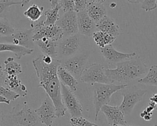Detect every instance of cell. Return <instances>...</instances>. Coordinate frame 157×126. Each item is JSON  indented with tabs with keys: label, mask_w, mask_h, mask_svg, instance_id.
<instances>
[{
	"label": "cell",
	"mask_w": 157,
	"mask_h": 126,
	"mask_svg": "<svg viewBox=\"0 0 157 126\" xmlns=\"http://www.w3.org/2000/svg\"><path fill=\"white\" fill-rule=\"evenodd\" d=\"M33 65L39 80V86L42 87L47 95L53 101L55 108L56 117L65 115L66 108L62 102L61 93V82L57 75V68L60 65V60L54 58L50 64L45 63L40 55L33 60Z\"/></svg>",
	"instance_id": "cell-1"
},
{
	"label": "cell",
	"mask_w": 157,
	"mask_h": 126,
	"mask_svg": "<svg viewBox=\"0 0 157 126\" xmlns=\"http://www.w3.org/2000/svg\"><path fill=\"white\" fill-rule=\"evenodd\" d=\"M147 70V65L137 55L116 64L114 69H106L105 73L111 84L117 82L120 84H128L144 74Z\"/></svg>",
	"instance_id": "cell-2"
},
{
	"label": "cell",
	"mask_w": 157,
	"mask_h": 126,
	"mask_svg": "<svg viewBox=\"0 0 157 126\" xmlns=\"http://www.w3.org/2000/svg\"><path fill=\"white\" fill-rule=\"evenodd\" d=\"M128 86V84L115 85L113 84H94L93 85V102L95 108V120H97L101 108L108 104L112 95Z\"/></svg>",
	"instance_id": "cell-3"
},
{
	"label": "cell",
	"mask_w": 157,
	"mask_h": 126,
	"mask_svg": "<svg viewBox=\"0 0 157 126\" xmlns=\"http://www.w3.org/2000/svg\"><path fill=\"white\" fill-rule=\"evenodd\" d=\"M123 90V100L119 108L125 116L131 114L134 107L142 100V97L147 93V90L137 86L132 87L129 89H124Z\"/></svg>",
	"instance_id": "cell-4"
},
{
	"label": "cell",
	"mask_w": 157,
	"mask_h": 126,
	"mask_svg": "<svg viewBox=\"0 0 157 126\" xmlns=\"http://www.w3.org/2000/svg\"><path fill=\"white\" fill-rule=\"evenodd\" d=\"M31 25L33 30V42L43 37H46L53 41L58 42L64 36L63 31L56 25L47 26L44 24V20H41L36 25L31 23Z\"/></svg>",
	"instance_id": "cell-5"
},
{
	"label": "cell",
	"mask_w": 157,
	"mask_h": 126,
	"mask_svg": "<svg viewBox=\"0 0 157 126\" xmlns=\"http://www.w3.org/2000/svg\"><path fill=\"white\" fill-rule=\"evenodd\" d=\"M79 80L91 85L94 84H111L106 75L105 69L102 65L98 63H93L85 69Z\"/></svg>",
	"instance_id": "cell-6"
},
{
	"label": "cell",
	"mask_w": 157,
	"mask_h": 126,
	"mask_svg": "<svg viewBox=\"0 0 157 126\" xmlns=\"http://www.w3.org/2000/svg\"><path fill=\"white\" fill-rule=\"evenodd\" d=\"M10 114L20 126H42L35 110L29 107L26 102H24V106L20 110L15 111L13 109Z\"/></svg>",
	"instance_id": "cell-7"
},
{
	"label": "cell",
	"mask_w": 157,
	"mask_h": 126,
	"mask_svg": "<svg viewBox=\"0 0 157 126\" xmlns=\"http://www.w3.org/2000/svg\"><path fill=\"white\" fill-rule=\"evenodd\" d=\"M62 102L71 117L82 116V106L73 92L61 83Z\"/></svg>",
	"instance_id": "cell-8"
},
{
	"label": "cell",
	"mask_w": 157,
	"mask_h": 126,
	"mask_svg": "<svg viewBox=\"0 0 157 126\" xmlns=\"http://www.w3.org/2000/svg\"><path fill=\"white\" fill-rule=\"evenodd\" d=\"M89 53L84 52L64 61L60 60V65L78 80L85 69Z\"/></svg>",
	"instance_id": "cell-9"
},
{
	"label": "cell",
	"mask_w": 157,
	"mask_h": 126,
	"mask_svg": "<svg viewBox=\"0 0 157 126\" xmlns=\"http://www.w3.org/2000/svg\"><path fill=\"white\" fill-rule=\"evenodd\" d=\"M33 29L15 31L12 34L0 37V41L3 43L10 44L15 45L22 46L27 49H32L34 45L33 41Z\"/></svg>",
	"instance_id": "cell-10"
},
{
	"label": "cell",
	"mask_w": 157,
	"mask_h": 126,
	"mask_svg": "<svg viewBox=\"0 0 157 126\" xmlns=\"http://www.w3.org/2000/svg\"><path fill=\"white\" fill-rule=\"evenodd\" d=\"M81 39L78 34L66 36L57 42V57L64 58L74 55L79 49Z\"/></svg>",
	"instance_id": "cell-11"
},
{
	"label": "cell",
	"mask_w": 157,
	"mask_h": 126,
	"mask_svg": "<svg viewBox=\"0 0 157 126\" xmlns=\"http://www.w3.org/2000/svg\"><path fill=\"white\" fill-rule=\"evenodd\" d=\"M35 112L41 123L46 126H52L53 121L57 117L55 106L48 95L40 106L35 109Z\"/></svg>",
	"instance_id": "cell-12"
},
{
	"label": "cell",
	"mask_w": 157,
	"mask_h": 126,
	"mask_svg": "<svg viewBox=\"0 0 157 126\" xmlns=\"http://www.w3.org/2000/svg\"><path fill=\"white\" fill-rule=\"evenodd\" d=\"M63 31L64 36H69L78 33L77 16L75 11L64 12L63 16L56 23Z\"/></svg>",
	"instance_id": "cell-13"
},
{
	"label": "cell",
	"mask_w": 157,
	"mask_h": 126,
	"mask_svg": "<svg viewBox=\"0 0 157 126\" xmlns=\"http://www.w3.org/2000/svg\"><path fill=\"white\" fill-rule=\"evenodd\" d=\"M101 52L107 63L109 65H116L120 62L132 58L137 55L136 52L123 53L117 50L112 44L99 48Z\"/></svg>",
	"instance_id": "cell-14"
},
{
	"label": "cell",
	"mask_w": 157,
	"mask_h": 126,
	"mask_svg": "<svg viewBox=\"0 0 157 126\" xmlns=\"http://www.w3.org/2000/svg\"><path fill=\"white\" fill-rule=\"evenodd\" d=\"M107 119L109 125H126L124 115L118 106L105 104L101 108Z\"/></svg>",
	"instance_id": "cell-15"
},
{
	"label": "cell",
	"mask_w": 157,
	"mask_h": 126,
	"mask_svg": "<svg viewBox=\"0 0 157 126\" xmlns=\"http://www.w3.org/2000/svg\"><path fill=\"white\" fill-rule=\"evenodd\" d=\"M77 16L78 33L88 37L92 36L96 31V23L88 16L85 9L77 12Z\"/></svg>",
	"instance_id": "cell-16"
},
{
	"label": "cell",
	"mask_w": 157,
	"mask_h": 126,
	"mask_svg": "<svg viewBox=\"0 0 157 126\" xmlns=\"http://www.w3.org/2000/svg\"><path fill=\"white\" fill-rule=\"evenodd\" d=\"M85 10L88 16L96 23L107 15V9L103 4L96 2H87Z\"/></svg>",
	"instance_id": "cell-17"
},
{
	"label": "cell",
	"mask_w": 157,
	"mask_h": 126,
	"mask_svg": "<svg viewBox=\"0 0 157 126\" xmlns=\"http://www.w3.org/2000/svg\"><path fill=\"white\" fill-rule=\"evenodd\" d=\"M96 27L98 31H101L115 37L119 34V26L114 20L106 15L96 23Z\"/></svg>",
	"instance_id": "cell-18"
},
{
	"label": "cell",
	"mask_w": 157,
	"mask_h": 126,
	"mask_svg": "<svg viewBox=\"0 0 157 126\" xmlns=\"http://www.w3.org/2000/svg\"><path fill=\"white\" fill-rule=\"evenodd\" d=\"M4 83L7 88L15 92L20 96L27 95V89L25 85L21 84V80L17 75H6Z\"/></svg>",
	"instance_id": "cell-19"
},
{
	"label": "cell",
	"mask_w": 157,
	"mask_h": 126,
	"mask_svg": "<svg viewBox=\"0 0 157 126\" xmlns=\"http://www.w3.org/2000/svg\"><path fill=\"white\" fill-rule=\"evenodd\" d=\"M57 75L60 82L74 92L77 90V80L61 65L58 66Z\"/></svg>",
	"instance_id": "cell-20"
},
{
	"label": "cell",
	"mask_w": 157,
	"mask_h": 126,
	"mask_svg": "<svg viewBox=\"0 0 157 126\" xmlns=\"http://www.w3.org/2000/svg\"><path fill=\"white\" fill-rule=\"evenodd\" d=\"M57 42L46 37H43L34 42L44 55H48L53 58L57 57Z\"/></svg>",
	"instance_id": "cell-21"
},
{
	"label": "cell",
	"mask_w": 157,
	"mask_h": 126,
	"mask_svg": "<svg viewBox=\"0 0 157 126\" xmlns=\"http://www.w3.org/2000/svg\"><path fill=\"white\" fill-rule=\"evenodd\" d=\"M33 50V49H27L22 46L3 42L0 43V52H12L15 54L17 59H21L23 57L32 53Z\"/></svg>",
	"instance_id": "cell-22"
},
{
	"label": "cell",
	"mask_w": 157,
	"mask_h": 126,
	"mask_svg": "<svg viewBox=\"0 0 157 126\" xmlns=\"http://www.w3.org/2000/svg\"><path fill=\"white\" fill-rule=\"evenodd\" d=\"M92 37L94 42L99 48L112 44L116 39V37L101 31H94L92 34Z\"/></svg>",
	"instance_id": "cell-23"
},
{
	"label": "cell",
	"mask_w": 157,
	"mask_h": 126,
	"mask_svg": "<svg viewBox=\"0 0 157 126\" xmlns=\"http://www.w3.org/2000/svg\"><path fill=\"white\" fill-rule=\"evenodd\" d=\"M5 68L3 69L6 75H17L22 73V67L20 64L14 61L13 57H8L4 62Z\"/></svg>",
	"instance_id": "cell-24"
},
{
	"label": "cell",
	"mask_w": 157,
	"mask_h": 126,
	"mask_svg": "<svg viewBox=\"0 0 157 126\" xmlns=\"http://www.w3.org/2000/svg\"><path fill=\"white\" fill-rule=\"evenodd\" d=\"M61 9L59 4L55 7L47 9L44 12V15L46 17L44 23L47 26H53L56 25V23L59 20V10Z\"/></svg>",
	"instance_id": "cell-25"
},
{
	"label": "cell",
	"mask_w": 157,
	"mask_h": 126,
	"mask_svg": "<svg viewBox=\"0 0 157 126\" xmlns=\"http://www.w3.org/2000/svg\"><path fill=\"white\" fill-rule=\"evenodd\" d=\"M138 82L141 84L157 87V65L151 66L146 76L138 80Z\"/></svg>",
	"instance_id": "cell-26"
},
{
	"label": "cell",
	"mask_w": 157,
	"mask_h": 126,
	"mask_svg": "<svg viewBox=\"0 0 157 126\" xmlns=\"http://www.w3.org/2000/svg\"><path fill=\"white\" fill-rule=\"evenodd\" d=\"M43 11V7H40L36 4H33L23 12V14L31 21L36 22L42 15Z\"/></svg>",
	"instance_id": "cell-27"
},
{
	"label": "cell",
	"mask_w": 157,
	"mask_h": 126,
	"mask_svg": "<svg viewBox=\"0 0 157 126\" xmlns=\"http://www.w3.org/2000/svg\"><path fill=\"white\" fill-rule=\"evenodd\" d=\"M15 31L10 22L6 18H0V37L7 36Z\"/></svg>",
	"instance_id": "cell-28"
},
{
	"label": "cell",
	"mask_w": 157,
	"mask_h": 126,
	"mask_svg": "<svg viewBox=\"0 0 157 126\" xmlns=\"http://www.w3.org/2000/svg\"><path fill=\"white\" fill-rule=\"evenodd\" d=\"M17 4H21V1L0 0V18H5L4 16L8 12L9 7L13 5Z\"/></svg>",
	"instance_id": "cell-29"
},
{
	"label": "cell",
	"mask_w": 157,
	"mask_h": 126,
	"mask_svg": "<svg viewBox=\"0 0 157 126\" xmlns=\"http://www.w3.org/2000/svg\"><path fill=\"white\" fill-rule=\"evenodd\" d=\"M70 124L72 126H98L96 124L90 122L86 119L82 117H71Z\"/></svg>",
	"instance_id": "cell-30"
},
{
	"label": "cell",
	"mask_w": 157,
	"mask_h": 126,
	"mask_svg": "<svg viewBox=\"0 0 157 126\" xmlns=\"http://www.w3.org/2000/svg\"><path fill=\"white\" fill-rule=\"evenodd\" d=\"M0 96H4L9 101H14L18 98L20 96L15 92L10 90L8 88H6L0 85Z\"/></svg>",
	"instance_id": "cell-31"
},
{
	"label": "cell",
	"mask_w": 157,
	"mask_h": 126,
	"mask_svg": "<svg viewBox=\"0 0 157 126\" xmlns=\"http://www.w3.org/2000/svg\"><path fill=\"white\" fill-rule=\"evenodd\" d=\"M59 4L64 12L75 11V0H60Z\"/></svg>",
	"instance_id": "cell-32"
},
{
	"label": "cell",
	"mask_w": 157,
	"mask_h": 126,
	"mask_svg": "<svg viewBox=\"0 0 157 126\" xmlns=\"http://www.w3.org/2000/svg\"><path fill=\"white\" fill-rule=\"evenodd\" d=\"M157 0H144L141 3V8L146 11L153 10L157 7Z\"/></svg>",
	"instance_id": "cell-33"
},
{
	"label": "cell",
	"mask_w": 157,
	"mask_h": 126,
	"mask_svg": "<svg viewBox=\"0 0 157 126\" xmlns=\"http://www.w3.org/2000/svg\"><path fill=\"white\" fill-rule=\"evenodd\" d=\"M0 126H20L13 119L10 113L3 115Z\"/></svg>",
	"instance_id": "cell-34"
},
{
	"label": "cell",
	"mask_w": 157,
	"mask_h": 126,
	"mask_svg": "<svg viewBox=\"0 0 157 126\" xmlns=\"http://www.w3.org/2000/svg\"><path fill=\"white\" fill-rule=\"evenodd\" d=\"M86 0H75V11L78 12L85 9Z\"/></svg>",
	"instance_id": "cell-35"
},
{
	"label": "cell",
	"mask_w": 157,
	"mask_h": 126,
	"mask_svg": "<svg viewBox=\"0 0 157 126\" xmlns=\"http://www.w3.org/2000/svg\"><path fill=\"white\" fill-rule=\"evenodd\" d=\"M152 114L153 113H149L148 112H147L145 110H144L140 114V117H142V119H144L146 121H149L152 118Z\"/></svg>",
	"instance_id": "cell-36"
},
{
	"label": "cell",
	"mask_w": 157,
	"mask_h": 126,
	"mask_svg": "<svg viewBox=\"0 0 157 126\" xmlns=\"http://www.w3.org/2000/svg\"><path fill=\"white\" fill-rule=\"evenodd\" d=\"M149 105L151 106L155 109H157V93L154 94L151 97H150Z\"/></svg>",
	"instance_id": "cell-37"
},
{
	"label": "cell",
	"mask_w": 157,
	"mask_h": 126,
	"mask_svg": "<svg viewBox=\"0 0 157 126\" xmlns=\"http://www.w3.org/2000/svg\"><path fill=\"white\" fill-rule=\"evenodd\" d=\"M49 1L50 2L52 8H53V7H55V6H56L57 5L59 4L60 0H49Z\"/></svg>",
	"instance_id": "cell-38"
},
{
	"label": "cell",
	"mask_w": 157,
	"mask_h": 126,
	"mask_svg": "<svg viewBox=\"0 0 157 126\" xmlns=\"http://www.w3.org/2000/svg\"><path fill=\"white\" fill-rule=\"evenodd\" d=\"M0 103H6L7 104H10V101H9L5 97L0 96Z\"/></svg>",
	"instance_id": "cell-39"
},
{
	"label": "cell",
	"mask_w": 157,
	"mask_h": 126,
	"mask_svg": "<svg viewBox=\"0 0 157 126\" xmlns=\"http://www.w3.org/2000/svg\"><path fill=\"white\" fill-rule=\"evenodd\" d=\"M128 2L131 4H139L142 3L144 0H126Z\"/></svg>",
	"instance_id": "cell-40"
},
{
	"label": "cell",
	"mask_w": 157,
	"mask_h": 126,
	"mask_svg": "<svg viewBox=\"0 0 157 126\" xmlns=\"http://www.w3.org/2000/svg\"><path fill=\"white\" fill-rule=\"evenodd\" d=\"M31 0H21V6L23 7L26 5H27Z\"/></svg>",
	"instance_id": "cell-41"
},
{
	"label": "cell",
	"mask_w": 157,
	"mask_h": 126,
	"mask_svg": "<svg viewBox=\"0 0 157 126\" xmlns=\"http://www.w3.org/2000/svg\"><path fill=\"white\" fill-rule=\"evenodd\" d=\"M106 0H86L87 2H99V3H104Z\"/></svg>",
	"instance_id": "cell-42"
},
{
	"label": "cell",
	"mask_w": 157,
	"mask_h": 126,
	"mask_svg": "<svg viewBox=\"0 0 157 126\" xmlns=\"http://www.w3.org/2000/svg\"><path fill=\"white\" fill-rule=\"evenodd\" d=\"M4 74V72H3V69H2V65L0 63V78H1L2 77Z\"/></svg>",
	"instance_id": "cell-43"
},
{
	"label": "cell",
	"mask_w": 157,
	"mask_h": 126,
	"mask_svg": "<svg viewBox=\"0 0 157 126\" xmlns=\"http://www.w3.org/2000/svg\"><path fill=\"white\" fill-rule=\"evenodd\" d=\"M3 114L2 112H1V111L0 110V125L1 124V122H2V117H3Z\"/></svg>",
	"instance_id": "cell-44"
},
{
	"label": "cell",
	"mask_w": 157,
	"mask_h": 126,
	"mask_svg": "<svg viewBox=\"0 0 157 126\" xmlns=\"http://www.w3.org/2000/svg\"><path fill=\"white\" fill-rule=\"evenodd\" d=\"M116 3H115V2H112L110 4V7H112V8H114L115 6H116Z\"/></svg>",
	"instance_id": "cell-45"
},
{
	"label": "cell",
	"mask_w": 157,
	"mask_h": 126,
	"mask_svg": "<svg viewBox=\"0 0 157 126\" xmlns=\"http://www.w3.org/2000/svg\"><path fill=\"white\" fill-rule=\"evenodd\" d=\"M109 126H130L127 125H109Z\"/></svg>",
	"instance_id": "cell-46"
},
{
	"label": "cell",
	"mask_w": 157,
	"mask_h": 126,
	"mask_svg": "<svg viewBox=\"0 0 157 126\" xmlns=\"http://www.w3.org/2000/svg\"><path fill=\"white\" fill-rule=\"evenodd\" d=\"M153 126H157V122H156V123L154 125H153Z\"/></svg>",
	"instance_id": "cell-47"
}]
</instances>
